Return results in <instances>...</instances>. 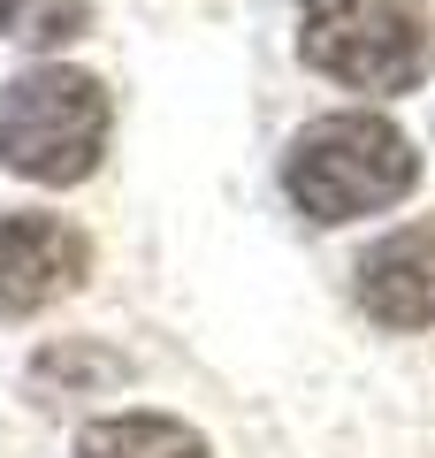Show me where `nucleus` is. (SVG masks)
I'll return each mask as SVG.
<instances>
[{
  "mask_svg": "<svg viewBox=\"0 0 435 458\" xmlns=\"http://www.w3.org/2000/svg\"><path fill=\"white\" fill-rule=\"evenodd\" d=\"M107 84L84 77V69H23V77L0 84V168L8 176H31L47 191L84 183L107 153Z\"/></svg>",
  "mask_w": 435,
  "mask_h": 458,
  "instance_id": "nucleus-2",
  "label": "nucleus"
},
{
  "mask_svg": "<svg viewBox=\"0 0 435 458\" xmlns=\"http://www.w3.org/2000/svg\"><path fill=\"white\" fill-rule=\"evenodd\" d=\"M92 23V0H0V38L16 47H69Z\"/></svg>",
  "mask_w": 435,
  "mask_h": 458,
  "instance_id": "nucleus-7",
  "label": "nucleus"
},
{
  "mask_svg": "<svg viewBox=\"0 0 435 458\" xmlns=\"http://www.w3.org/2000/svg\"><path fill=\"white\" fill-rule=\"evenodd\" d=\"M352 291L382 328H435V214L374 237L352 267Z\"/></svg>",
  "mask_w": 435,
  "mask_h": 458,
  "instance_id": "nucleus-5",
  "label": "nucleus"
},
{
  "mask_svg": "<svg viewBox=\"0 0 435 458\" xmlns=\"http://www.w3.org/2000/svg\"><path fill=\"white\" fill-rule=\"evenodd\" d=\"M92 267L84 229L62 214H0V321H23V313H47L54 298H69Z\"/></svg>",
  "mask_w": 435,
  "mask_h": 458,
  "instance_id": "nucleus-4",
  "label": "nucleus"
},
{
  "mask_svg": "<svg viewBox=\"0 0 435 458\" xmlns=\"http://www.w3.org/2000/svg\"><path fill=\"white\" fill-rule=\"evenodd\" d=\"M298 54L344 92H413L435 69L428 0H306Z\"/></svg>",
  "mask_w": 435,
  "mask_h": 458,
  "instance_id": "nucleus-3",
  "label": "nucleus"
},
{
  "mask_svg": "<svg viewBox=\"0 0 435 458\" xmlns=\"http://www.w3.org/2000/svg\"><path fill=\"white\" fill-rule=\"evenodd\" d=\"M77 458H214L207 436L168 412H107L77 436Z\"/></svg>",
  "mask_w": 435,
  "mask_h": 458,
  "instance_id": "nucleus-6",
  "label": "nucleus"
},
{
  "mask_svg": "<svg viewBox=\"0 0 435 458\" xmlns=\"http://www.w3.org/2000/svg\"><path fill=\"white\" fill-rule=\"evenodd\" d=\"M283 191L313 222L389 214L420 191V153L389 114H313L283 153Z\"/></svg>",
  "mask_w": 435,
  "mask_h": 458,
  "instance_id": "nucleus-1",
  "label": "nucleus"
}]
</instances>
